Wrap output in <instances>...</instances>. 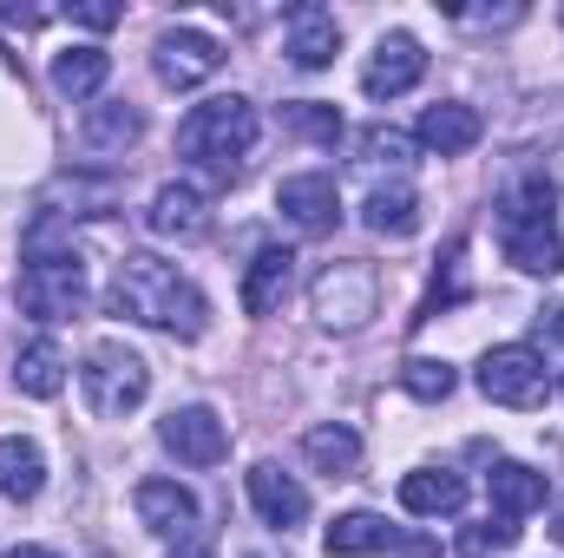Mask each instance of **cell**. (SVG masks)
I'll return each instance as SVG.
<instances>
[{"label":"cell","instance_id":"obj_1","mask_svg":"<svg viewBox=\"0 0 564 558\" xmlns=\"http://www.w3.org/2000/svg\"><path fill=\"white\" fill-rule=\"evenodd\" d=\"M112 309L126 322H144V329H164L171 342H197L204 322H210V302L191 277H177L171 264L158 257H126L119 277H112Z\"/></svg>","mask_w":564,"mask_h":558},{"label":"cell","instance_id":"obj_2","mask_svg":"<svg viewBox=\"0 0 564 558\" xmlns=\"http://www.w3.org/2000/svg\"><path fill=\"white\" fill-rule=\"evenodd\" d=\"M257 132H263L257 106H250L243 93H217V99H204V106L184 112V126H177V151H184L191 164L217 171V178H237V158L257 144Z\"/></svg>","mask_w":564,"mask_h":558},{"label":"cell","instance_id":"obj_3","mask_svg":"<svg viewBox=\"0 0 564 558\" xmlns=\"http://www.w3.org/2000/svg\"><path fill=\"white\" fill-rule=\"evenodd\" d=\"M79 388H86V408L99 420H126L132 408H144V395H151V368H144L139 348L99 342V348L86 355V368H79Z\"/></svg>","mask_w":564,"mask_h":558},{"label":"cell","instance_id":"obj_4","mask_svg":"<svg viewBox=\"0 0 564 558\" xmlns=\"http://www.w3.org/2000/svg\"><path fill=\"white\" fill-rule=\"evenodd\" d=\"M479 395H486L492 408H545V395H552L545 355L525 348V342L486 348V362H479Z\"/></svg>","mask_w":564,"mask_h":558},{"label":"cell","instance_id":"obj_5","mask_svg":"<svg viewBox=\"0 0 564 558\" xmlns=\"http://www.w3.org/2000/svg\"><path fill=\"white\" fill-rule=\"evenodd\" d=\"M308 302H315V315H322V329H361L368 315H375V302H381V277L368 270V264H328L322 277L308 282Z\"/></svg>","mask_w":564,"mask_h":558},{"label":"cell","instance_id":"obj_6","mask_svg":"<svg viewBox=\"0 0 564 558\" xmlns=\"http://www.w3.org/2000/svg\"><path fill=\"white\" fill-rule=\"evenodd\" d=\"M20 309L33 322H73L86 309V264L79 257H46L20 270Z\"/></svg>","mask_w":564,"mask_h":558},{"label":"cell","instance_id":"obj_7","mask_svg":"<svg viewBox=\"0 0 564 558\" xmlns=\"http://www.w3.org/2000/svg\"><path fill=\"white\" fill-rule=\"evenodd\" d=\"M217 66H224V46H217L204 26H171V33H158V46H151V73H158L164 86H177V93L204 86Z\"/></svg>","mask_w":564,"mask_h":558},{"label":"cell","instance_id":"obj_8","mask_svg":"<svg viewBox=\"0 0 564 558\" xmlns=\"http://www.w3.org/2000/svg\"><path fill=\"white\" fill-rule=\"evenodd\" d=\"M499 250L525 277H558L564 270V237L558 217H499Z\"/></svg>","mask_w":564,"mask_h":558},{"label":"cell","instance_id":"obj_9","mask_svg":"<svg viewBox=\"0 0 564 558\" xmlns=\"http://www.w3.org/2000/svg\"><path fill=\"white\" fill-rule=\"evenodd\" d=\"M276 211L302 230V237H328V230H335V217H341V191H335V178H328V171H295V178H282Z\"/></svg>","mask_w":564,"mask_h":558},{"label":"cell","instance_id":"obj_10","mask_svg":"<svg viewBox=\"0 0 564 558\" xmlns=\"http://www.w3.org/2000/svg\"><path fill=\"white\" fill-rule=\"evenodd\" d=\"M282 53H289L302 73H322V66L341 53V20H335L328 7H315V0L289 7V13H282Z\"/></svg>","mask_w":564,"mask_h":558},{"label":"cell","instance_id":"obj_11","mask_svg":"<svg viewBox=\"0 0 564 558\" xmlns=\"http://www.w3.org/2000/svg\"><path fill=\"white\" fill-rule=\"evenodd\" d=\"M164 453H177L184 466H217L230 453V427L210 415V408H171L164 427H158Z\"/></svg>","mask_w":564,"mask_h":558},{"label":"cell","instance_id":"obj_12","mask_svg":"<svg viewBox=\"0 0 564 558\" xmlns=\"http://www.w3.org/2000/svg\"><path fill=\"white\" fill-rule=\"evenodd\" d=\"M426 73V46L414 33H388L381 46H375V60L361 66V93L368 99H401V93H414Z\"/></svg>","mask_w":564,"mask_h":558},{"label":"cell","instance_id":"obj_13","mask_svg":"<svg viewBox=\"0 0 564 558\" xmlns=\"http://www.w3.org/2000/svg\"><path fill=\"white\" fill-rule=\"evenodd\" d=\"M144 224H151V237H177V244H197V237L210 230V204H204V191H197V184L171 178V184H158V197H151Z\"/></svg>","mask_w":564,"mask_h":558},{"label":"cell","instance_id":"obj_14","mask_svg":"<svg viewBox=\"0 0 564 558\" xmlns=\"http://www.w3.org/2000/svg\"><path fill=\"white\" fill-rule=\"evenodd\" d=\"M250 506H257L263 526H276V533H289V526L308 519V493H302V480H289L276 460H257V466H250Z\"/></svg>","mask_w":564,"mask_h":558},{"label":"cell","instance_id":"obj_15","mask_svg":"<svg viewBox=\"0 0 564 558\" xmlns=\"http://www.w3.org/2000/svg\"><path fill=\"white\" fill-rule=\"evenodd\" d=\"M479 139H486V119H479L473 106H459V99L426 106L421 112V144L433 151V158H466Z\"/></svg>","mask_w":564,"mask_h":558},{"label":"cell","instance_id":"obj_16","mask_svg":"<svg viewBox=\"0 0 564 558\" xmlns=\"http://www.w3.org/2000/svg\"><path fill=\"white\" fill-rule=\"evenodd\" d=\"M401 506H408L414 519H453V513L466 506V480H459L453 466H421V473L401 480Z\"/></svg>","mask_w":564,"mask_h":558},{"label":"cell","instance_id":"obj_17","mask_svg":"<svg viewBox=\"0 0 564 558\" xmlns=\"http://www.w3.org/2000/svg\"><path fill=\"white\" fill-rule=\"evenodd\" d=\"M132 506H139L144 533H191L197 526V500H191V486H177V480H144L139 493H132Z\"/></svg>","mask_w":564,"mask_h":558},{"label":"cell","instance_id":"obj_18","mask_svg":"<svg viewBox=\"0 0 564 558\" xmlns=\"http://www.w3.org/2000/svg\"><path fill=\"white\" fill-rule=\"evenodd\" d=\"M13 388L33 395V401H53L66 388V355L53 335H33L26 348H13Z\"/></svg>","mask_w":564,"mask_h":558},{"label":"cell","instance_id":"obj_19","mask_svg":"<svg viewBox=\"0 0 564 558\" xmlns=\"http://www.w3.org/2000/svg\"><path fill=\"white\" fill-rule=\"evenodd\" d=\"M486 493H492V513L525 519V513H539V506H545V473H539V466H525V460H499V466L486 473Z\"/></svg>","mask_w":564,"mask_h":558},{"label":"cell","instance_id":"obj_20","mask_svg":"<svg viewBox=\"0 0 564 558\" xmlns=\"http://www.w3.org/2000/svg\"><path fill=\"white\" fill-rule=\"evenodd\" d=\"M289 282H295V250H257V264L243 270V309L250 315H276Z\"/></svg>","mask_w":564,"mask_h":558},{"label":"cell","instance_id":"obj_21","mask_svg":"<svg viewBox=\"0 0 564 558\" xmlns=\"http://www.w3.org/2000/svg\"><path fill=\"white\" fill-rule=\"evenodd\" d=\"M40 486H46V453L26 440V433H7L0 440V500H40Z\"/></svg>","mask_w":564,"mask_h":558},{"label":"cell","instance_id":"obj_22","mask_svg":"<svg viewBox=\"0 0 564 558\" xmlns=\"http://www.w3.org/2000/svg\"><path fill=\"white\" fill-rule=\"evenodd\" d=\"M361 217H368L375 237H414L421 230V197H414V184H375Z\"/></svg>","mask_w":564,"mask_h":558},{"label":"cell","instance_id":"obj_23","mask_svg":"<svg viewBox=\"0 0 564 558\" xmlns=\"http://www.w3.org/2000/svg\"><path fill=\"white\" fill-rule=\"evenodd\" d=\"M302 453H308V466H315V473L348 480V473L361 466V433H355V427H341V420H328V427H308V433H302Z\"/></svg>","mask_w":564,"mask_h":558},{"label":"cell","instance_id":"obj_24","mask_svg":"<svg viewBox=\"0 0 564 558\" xmlns=\"http://www.w3.org/2000/svg\"><path fill=\"white\" fill-rule=\"evenodd\" d=\"M106 79H112V53L106 46H66V53H53V86L66 99H93Z\"/></svg>","mask_w":564,"mask_h":558},{"label":"cell","instance_id":"obj_25","mask_svg":"<svg viewBox=\"0 0 564 558\" xmlns=\"http://www.w3.org/2000/svg\"><path fill=\"white\" fill-rule=\"evenodd\" d=\"M328 558H361V552H394V526L381 513H341L328 526Z\"/></svg>","mask_w":564,"mask_h":558},{"label":"cell","instance_id":"obj_26","mask_svg":"<svg viewBox=\"0 0 564 558\" xmlns=\"http://www.w3.org/2000/svg\"><path fill=\"white\" fill-rule=\"evenodd\" d=\"M144 119L132 112V106H93L86 112V144L93 151H126V144H139Z\"/></svg>","mask_w":564,"mask_h":558},{"label":"cell","instance_id":"obj_27","mask_svg":"<svg viewBox=\"0 0 564 558\" xmlns=\"http://www.w3.org/2000/svg\"><path fill=\"white\" fill-rule=\"evenodd\" d=\"M453 368L446 362H433V355H414V362H401V388L414 395V401H446L453 395Z\"/></svg>","mask_w":564,"mask_h":558},{"label":"cell","instance_id":"obj_28","mask_svg":"<svg viewBox=\"0 0 564 558\" xmlns=\"http://www.w3.org/2000/svg\"><path fill=\"white\" fill-rule=\"evenodd\" d=\"M499 217H558V191H552V178H525V184H512V191L499 197Z\"/></svg>","mask_w":564,"mask_h":558},{"label":"cell","instance_id":"obj_29","mask_svg":"<svg viewBox=\"0 0 564 558\" xmlns=\"http://www.w3.org/2000/svg\"><path fill=\"white\" fill-rule=\"evenodd\" d=\"M512 546H519V519H506V513H492L486 526H473V533L459 539L466 558H492V552H512Z\"/></svg>","mask_w":564,"mask_h":558},{"label":"cell","instance_id":"obj_30","mask_svg":"<svg viewBox=\"0 0 564 558\" xmlns=\"http://www.w3.org/2000/svg\"><path fill=\"white\" fill-rule=\"evenodd\" d=\"M289 126H295L302 139H315V144H335V139H341V112H335V106H322V99L289 106Z\"/></svg>","mask_w":564,"mask_h":558},{"label":"cell","instance_id":"obj_31","mask_svg":"<svg viewBox=\"0 0 564 558\" xmlns=\"http://www.w3.org/2000/svg\"><path fill=\"white\" fill-rule=\"evenodd\" d=\"M446 302H459V244L446 250V264H440V277H433V289H426V302H421V315H414V322H433Z\"/></svg>","mask_w":564,"mask_h":558},{"label":"cell","instance_id":"obj_32","mask_svg":"<svg viewBox=\"0 0 564 558\" xmlns=\"http://www.w3.org/2000/svg\"><path fill=\"white\" fill-rule=\"evenodd\" d=\"M408 151H414V144L401 139V132H381V126L361 132V158H368V164H408Z\"/></svg>","mask_w":564,"mask_h":558},{"label":"cell","instance_id":"obj_33","mask_svg":"<svg viewBox=\"0 0 564 558\" xmlns=\"http://www.w3.org/2000/svg\"><path fill=\"white\" fill-rule=\"evenodd\" d=\"M73 20L93 26V33H106V26H119V7H73Z\"/></svg>","mask_w":564,"mask_h":558},{"label":"cell","instance_id":"obj_34","mask_svg":"<svg viewBox=\"0 0 564 558\" xmlns=\"http://www.w3.org/2000/svg\"><path fill=\"white\" fill-rule=\"evenodd\" d=\"M7 558H53V552H46V546H13Z\"/></svg>","mask_w":564,"mask_h":558},{"label":"cell","instance_id":"obj_35","mask_svg":"<svg viewBox=\"0 0 564 558\" xmlns=\"http://www.w3.org/2000/svg\"><path fill=\"white\" fill-rule=\"evenodd\" d=\"M401 558H433V546H426V539H414V546H408Z\"/></svg>","mask_w":564,"mask_h":558},{"label":"cell","instance_id":"obj_36","mask_svg":"<svg viewBox=\"0 0 564 558\" xmlns=\"http://www.w3.org/2000/svg\"><path fill=\"white\" fill-rule=\"evenodd\" d=\"M171 558H210V552L204 546H184V552H171Z\"/></svg>","mask_w":564,"mask_h":558},{"label":"cell","instance_id":"obj_37","mask_svg":"<svg viewBox=\"0 0 564 558\" xmlns=\"http://www.w3.org/2000/svg\"><path fill=\"white\" fill-rule=\"evenodd\" d=\"M552 533H558V546H564V506H558V519H552Z\"/></svg>","mask_w":564,"mask_h":558}]
</instances>
